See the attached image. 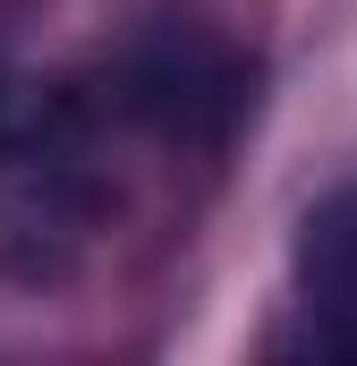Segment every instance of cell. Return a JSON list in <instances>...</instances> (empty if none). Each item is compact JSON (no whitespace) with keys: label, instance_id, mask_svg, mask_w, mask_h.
<instances>
[{"label":"cell","instance_id":"obj_1","mask_svg":"<svg viewBox=\"0 0 357 366\" xmlns=\"http://www.w3.org/2000/svg\"><path fill=\"white\" fill-rule=\"evenodd\" d=\"M298 298H306V341L357 358V196H332V204L306 222Z\"/></svg>","mask_w":357,"mask_h":366},{"label":"cell","instance_id":"obj_2","mask_svg":"<svg viewBox=\"0 0 357 366\" xmlns=\"http://www.w3.org/2000/svg\"><path fill=\"white\" fill-rule=\"evenodd\" d=\"M0 145H9V51H0Z\"/></svg>","mask_w":357,"mask_h":366}]
</instances>
